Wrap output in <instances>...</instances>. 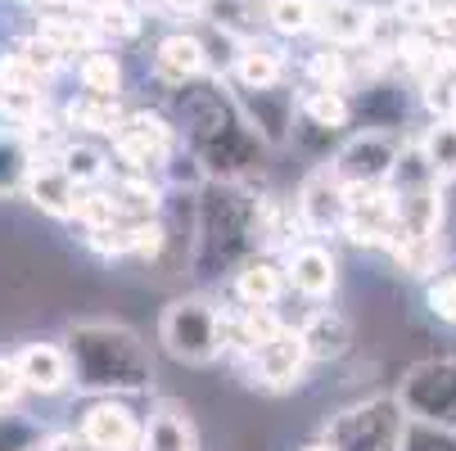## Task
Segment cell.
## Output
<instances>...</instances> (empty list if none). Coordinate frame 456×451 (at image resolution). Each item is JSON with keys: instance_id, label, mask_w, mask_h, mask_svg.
Wrapping results in <instances>:
<instances>
[{"instance_id": "1", "label": "cell", "mask_w": 456, "mask_h": 451, "mask_svg": "<svg viewBox=\"0 0 456 451\" xmlns=\"http://www.w3.org/2000/svg\"><path fill=\"white\" fill-rule=\"evenodd\" d=\"M73 361V389L86 398H145L154 393V352L122 320H73L63 330Z\"/></svg>"}, {"instance_id": "2", "label": "cell", "mask_w": 456, "mask_h": 451, "mask_svg": "<svg viewBox=\"0 0 456 451\" xmlns=\"http://www.w3.org/2000/svg\"><path fill=\"white\" fill-rule=\"evenodd\" d=\"M253 204L257 189L240 181H208L194 195V226H190V271L200 280H217L244 262L248 253H263L253 235Z\"/></svg>"}, {"instance_id": "3", "label": "cell", "mask_w": 456, "mask_h": 451, "mask_svg": "<svg viewBox=\"0 0 456 451\" xmlns=\"http://www.w3.org/2000/svg\"><path fill=\"white\" fill-rule=\"evenodd\" d=\"M159 348L190 370L217 366L226 357V302H217L204 289L176 294L159 311Z\"/></svg>"}, {"instance_id": "4", "label": "cell", "mask_w": 456, "mask_h": 451, "mask_svg": "<svg viewBox=\"0 0 456 451\" xmlns=\"http://www.w3.org/2000/svg\"><path fill=\"white\" fill-rule=\"evenodd\" d=\"M316 438H325L335 451H407L411 420L394 393H370L339 407Z\"/></svg>"}, {"instance_id": "5", "label": "cell", "mask_w": 456, "mask_h": 451, "mask_svg": "<svg viewBox=\"0 0 456 451\" xmlns=\"http://www.w3.org/2000/svg\"><path fill=\"white\" fill-rule=\"evenodd\" d=\"M394 398L403 402L411 424L456 438V352L411 361L394 383Z\"/></svg>"}, {"instance_id": "6", "label": "cell", "mask_w": 456, "mask_h": 451, "mask_svg": "<svg viewBox=\"0 0 456 451\" xmlns=\"http://www.w3.org/2000/svg\"><path fill=\"white\" fill-rule=\"evenodd\" d=\"M113 149V172H136V176H159L163 181V167L185 149L176 122L163 113V109H126V122L122 132L109 141Z\"/></svg>"}, {"instance_id": "7", "label": "cell", "mask_w": 456, "mask_h": 451, "mask_svg": "<svg viewBox=\"0 0 456 451\" xmlns=\"http://www.w3.org/2000/svg\"><path fill=\"white\" fill-rule=\"evenodd\" d=\"M403 145H407V136H398V132L357 126V132H348L330 149V158H321V163H330L344 185H388L398 158H403Z\"/></svg>"}, {"instance_id": "8", "label": "cell", "mask_w": 456, "mask_h": 451, "mask_svg": "<svg viewBox=\"0 0 456 451\" xmlns=\"http://www.w3.org/2000/svg\"><path fill=\"white\" fill-rule=\"evenodd\" d=\"M294 217L303 239H335L344 235L348 217V185L335 176L330 163H316L294 189Z\"/></svg>"}, {"instance_id": "9", "label": "cell", "mask_w": 456, "mask_h": 451, "mask_svg": "<svg viewBox=\"0 0 456 451\" xmlns=\"http://www.w3.org/2000/svg\"><path fill=\"white\" fill-rule=\"evenodd\" d=\"M344 239L366 253H394L398 244V204L388 185H348V217Z\"/></svg>"}, {"instance_id": "10", "label": "cell", "mask_w": 456, "mask_h": 451, "mask_svg": "<svg viewBox=\"0 0 456 451\" xmlns=\"http://www.w3.org/2000/svg\"><path fill=\"white\" fill-rule=\"evenodd\" d=\"M240 366H244V374H248L253 389H263V393H294L316 361H312V352H307V343H303V330L289 320V326H285L267 348H257V352L244 357Z\"/></svg>"}, {"instance_id": "11", "label": "cell", "mask_w": 456, "mask_h": 451, "mask_svg": "<svg viewBox=\"0 0 456 451\" xmlns=\"http://www.w3.org/2000/svg\"><path fill=\"white\" fill-rule=\"evenodd\" d=\"M235 109L240 117L257 132L267 149H285L294 145V132H298V86L281 82V86H267V91H235Z\"/></svg>"}, {"instance_id": "12", "label": "cell", "mask_w": 456, "mask_h": 451, "mask_svg": "<svg viewBox=\"0 0 456 451\" xmlns=\"http://www.w3.org/2000/svg\"><path fill=\"white\" fill-rule=\"evenodd\" d=\"M77 429L95 451H141L145 415L136 411L132 398H91Z\"/></svg>"}, {"instance_id": "13", "label": "cell", "mask_w": 456, "mask_h": 451, "mask_svg": "<svg viewBox=\"0 0 456 451\" xmlns=\"http://www.w3.org/2000/svg\"><path fill=\"white\" fill-rule=\"evenodd\" d=\"M285 257V276H289V294L303 298L307 307H321L339 294V257L325 239H298Z\"/></svg>"}, {"instance_id": "14", "label": "cell", "mask_w": 456, "mask_h": 451, "mask_svg": "<svg viewBox=\"0 0 456 451\" xmlns=\"http://www.w3.org/2000/svg\"><path fill=\"white\" fill-rule=\"evenodd\" d=\"M150 73H154V82H159L163 95H167V91H176V86H185V82H200V77H208V73H217V68H213L208 41H204L200 32H190V28H176V32L159 36L154 59H150Z\"/></svg>"}, {"instance_id": "15", "label": "cell", "mask_w": 456, "mask_h": 451, "mask_svg": "<svg viewBox=\"0 0 456 451\" xmlns=\"http://www.w3.org/2000/svg\"><path fill=\"white\" fill-rule=\"evenodd\" d=\"M321 45L366 50L379 41V10L366 0H316V32Z\"/></svg>"}, {"instance_id": "16", "label": "cell", "mask_w": 456, "mask_h": 451, "mask_svg": "<svg viewBox=\"0 0 456 451\" xmlns=\"http://www.w3.org/2000/svg\"><path fill=\"white\" fill-rule=\"evenodd\" d=\"M226 294L235 307H281L289 298V276L281 253H248L231 271Z\"/></svg>"}, {"instance_id": "17", "label": "cell", "mask_w": 456, "mask_h": 451, "mask_svg": "<svg viewBox=\"0 0 456 451\" xmlns=\"http://www.w3.org/2000/svg\"><path fill=\"white\" fill-rule=\"evenodd\" d=\"M357 122L353 91L335 86H298V132L294 136H321L325 145H339L348 136V126Z\"/></svg>"}, {"instance_id": "18", "label": "cell", "mask_w": 456, "mask_h": 451, "mask_svg": "<svg viewBox=\"0 0 456 451\" xmlns=\"http://www.w3.org/2000/svg\"><path fill=\"white\" fill-rule=\"evenodd\" d=\"M23 199H28L37 213L54 217V221H77V208H82V185H77L69 172H63L59 163H54V154H37V167H32V176H28Z\"/></svg>"}, {"instance_id": "19", "label": "cell", "mask_w": 456, "mask_h": 451, "mask_svg": "<svg viewBox=\"0 0 456 451\" xmlns=\"http://www.w3.org/2000/svg\"><path fill=\"white\" fill-rule=\"evenodd\" d=\"M19 370H23V383L28 393L37 398H59L73 389V361H69V348H63V339H32L14 352Z\"/></svg>"}, {"instance_id": "20", "label": "cell", "mask_w": 456, "mask_h": 451, "mask_svg": "<svg viewBox=\"0 0 456 451\" xmlns=\"http://www.w3.org/2000/svg\"><path fill=\"white\" fill-rule=\"evenodd\" d=\"M226 82H231L235 91H267V86L289 82V59H285V45L263 41V36H248V41L240 45V54L231 59Z\"/></svg>"}, {"instance_id": "21", "label": "cell", "mask_w": 456, "mask_h": 451, "mask_svg": "<svg viewBox=\"0 0 456 451\" xmlns=\"http://www.w3.org/2000/svg\"><path fill=\"white\" fill-rule=\"evenodd\" d=\"M298 330H303V343H307V352H312L316 366H325V361H344V357L353 352V343H357L353 320H348L339 307H330V302L312 307V311L298 320Z\"/></svg>"}, {"instance_id": "22", "label": "cell", "mask_w": 456, "mask_h": 451, "mask_svg": "<svg viewBox=\"0 0 456 451\" xmlns=\"http://www.w3.org/2000/svg\"><path fill=\"white\" fill-rule=\"evenodd\" d=\"M141 451H200V429H194L190 411L172 398H159L145 415Z\"/></svg>"}, {"instance_id": "23", "label": "cell", "mask_w": 456, "mask_h": 451, "mask_svg": "<svg viewBox=\"0 0 456 451\" xmlns=\"http://www.w3.org/2000/svg\"><path fill=\"white\" fill-rule=\"evenodd\" d=\"M63 126H69V136H91V141H113L126 122V109L122 100H100V95H73L69 104L59 109Z\"/></svg>"}, {"instance_id": "24", "label": "cell", "mask_w": 456, "mask_h": 451, "mask_svg": "<svg viewBox=\"0 0 456 451\" xmlns=\"http://www.w3.org/2000/svg\"><path fill=\"white\" fill-rule=\"evenodd\" d=\"M54 163L69 172L82 189H95V185L113 181V149H104L91 136H63V145L54 149Z\"/></svg>"}, {"instance_id": "25", "label": "cell", "mask_w": 456, "mask_h": 451, "mask_svg": "<svg viewBox=\"0 0 456 451\" xmlns=\"http://www.w3.org/2000/svg\"><path fill=\"white\" fill-rule=\"evenodd\" d=\"M73 73H77L82 95H100V100H122V95H126V63H122L109 45L82 54V59L73 63Z\"/></svg>"}, {"instance_id": "26", "label": "cell", "mask_w": 456, "mask_h": 451, "mask_svg": "<svg viewBox=\"0 0 456 451\" xmlns=\"http://www.w3.org/2000/svg\"><path fill=\"white\" fill-rule=\"evenodd\" d=\"M37 167V149L19 126H0V199H14L28 189V176Z\"/></svg>"}, {"instance_id": "27", "label": "cell", "mask_w": 456, "mask_h": 451, "mask_svg": "<svg viewBox=\"0 0 456 451\" xmlns=\"http://www.w3.org/2000/svg\"><path fill=\"white\" fill-rule=\"evenodd\" d=\"M443 257H447V239H398L394 253H388V262H394L398 276L425 285L443 271Z\"/></svg>"}, {"instance_id": "28", "label": "cell", "mask_w": 456, "mask_h": 451, "mask_svg": "<svg viewBox=\"0 0 456 451\" xmlns=\"http://www.w3.org/2000/svg\"><path fill=\"white\" fill-rule=\"evenodd\" d=\"M303 77H307V86H335V91H348V86H353V50L316 45V50L303 59Z\"/></svg>"}, {"instance_id": "29", "label": "cell", "mask_w": 456, "mask_h": 451, "mask_svg": "<svg viewBox=\"0 0 456 451\" xmlns=\"http://www.w3.org/2000/svg\"><path fill=\"white\" fill-rule=\"evenodd\" d=\"M416 141H420V149H425L434 176H438L443 185H456V117H452V122H429Z\"/></svg>"}, {"instance_id": "30", "label": "cell", "mask_w": 456, "mask_h": 451, "mask_svg": "<svg viewBox=\"0 0 456 451\" xmlns=\"http://www.w3.org/2000/svg\"><path fill=\"white\" fill-rule=\"evenodd\" d=\"M267 28L281 41H298L316 32V0H267Z\"/></svg>"}, {"instance_id": "31", "label": "cell", "mask_w": 456, "mask_h": 451, "mask_svg": "<svg viewBox=\"0 0 456 451\" xmlns=\"http://www.w3.org/2000/svg\"><path fill=\"white\" fill-rule=\"evenodd\" d=\"M50 77L37 73L23 54H0V95H23V100H45Z\"/></svg>"}, {"instance_id": "32", "label": "cell", "mask_w": 456, "mask_h": 451, "mask_svg": "<svg viewBox=\"0 0 456 451\" xmlns=\"http://www.w3.org/2000/svg\"><path fill=\"white\" fill-rule=\"evenodd\" d=\"M82 244L95 253V257H132L136 253V226L132 221H109V226H91L82 230Z\"/></svg>"}, {"instance_id": "33", "label": "cell", "mask_w": 456, "mask_h": 451, "mask_svg": "<svg viewBox=\"0 0 456 451\" xmlns=\"http://www.w3.org/2000/svg\"><path fill=\"white\" fill-rule=\"evenodd\" d=\"M425 311L443 330H456V267H443L434 280H425Z\"/></svg>"}, {"instance_id": "34", "label": "cell", "mask_w": 456, "mask_h": 451, "mask_svg": "<svg viewBox=\"0 0 456 451\" xmlns=\"http://www.w3.org/2000/svg\"><path fill=\"white\" fill-rule=\"evenodd\" d=\"M45 429L23 411H0V451H37Z\"/></svg>"}, {"instance_id": "35", "label": "cell", "mask_w": 456, "mask_h": 451, "mask_svg": "<svg viewBox=\"0 0 456 451\" xmlns=\"http://www.w3.org/2000/svg\"><path fill=\"white\" fill-rule=\"evenodd\" d=\"M14 54H23V59L32 63V68H37V73H45V77H59L63 68H69V59H63L50 41H41L37 32H32V36H23V41L14 45Z\"/></svg>"}, {"instance_id": "36", "label": "cell", "mask_w": 456, "mask_h": 451, "mask_svg": "<svg viewBox=\"0 0 456 451\" xmlns=\"http://www.w3.org/2000/svg\"><path fill=\"white\" fill-rule=\"evenodd\" d=\"M23 398H28V383H23L14 352H0V411H19Z\"/></svg>"}, {"instance_id": "37", "label": "cell", "mask_w": 456, "mask_h": 451, "mask_svg": "<svg viewBox=\"0 0 456 451\" xmlns=\"http://www.w3.org/2000/svg\"><path fill=\"white\" fill-rule=\"evenodd\" d=\"M37 451H95V447L82 438V429H45Z\"/></svg>"}, {"instance_id": "38", "label": "cell", "mask_w": 456, "mask_h": 451, "mask_svg": "<svg viewBox=\"0 0 456 451\" xmlns=\"http://www.w3.org/2000/svg\"><path fill=\"white\" fill-rule=\"evenodd\" d=\"M159 5H163V10H172V14H181V19H200L208 0H159Z\"/></svg>"}, {"instance_id": "39", "label": "cell", "mask_w": 456, "mask_h": 451, "mask_svg": "<svg viewBox=\"0 0 456 451\" xmlns=\"http://www.w3.org/2000/svg\"><path fill=\"white\" fill-rule=\"evenodd\" d=\"M298 451H335V447H330V442H325V438H312V442H303Z\"/></svg>"}, {"instance_id": "40", "label": "cell", "mask_w": 456, "mask_h": 451, "mask_svg": "<svg viewBox=\"0 0 456 451\" xmlns=\"http://www.w3.org/2000/svg\"><path fill=\"white\" fill-rule=\"evenodd\" d=\"M253 5H257V0H253Z\"/></svg>"}]
</instances>
